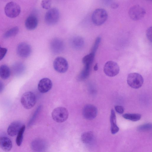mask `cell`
Listing matches in <instances>:
<instances>
[{
	"label": "cell",
	"instance_id": "6da1fadb",
	"mask_svg": "<svg viewBox=\"0 0 152 152\" xmlns=\"http://www.w3.org/2000/svg\"><path fill=\"white\" fill-rule=\"evenodd\" d=\"M107 17L108 14L106 10L102 8H98L92 13L91 20L94 25L100 26L106 22Z\"/></svg>",
	"mask_w": 152,
	"mask_h": 152
},
{
	"label": "cell",
	"instance_id": "7a4b0ae2",
	"mask_svg": "<svg viewBox=\"0 0 152 152\" xmlns=\"http://www.w3.org/2000/svg\"><path fill=\"white\" fill-rule=\"evenodd\" d=\"M51 116L53 119L56 122L62 123L65 121L69 116L67 109L63 107H58L55 108L52 111Z\"/></svg>",
	"mask_w": 152,
	"mask_h": 152
},
{
	"label": "cell",
	"instance_id": "3957f363",
	"mask_svg": "<svg viewBox=\"0 0 152 152\" xmlns=\"http://www.w3.org/2000/svg\"><path fill=\"white\" fill-rule=\"evenodd\" d=\"M20 102L26 109L33 107L36 102V97L34 94L31 91H28L24 93L21 96Z\"/></svg>",
	"mask_w": 152,
	"mask_h": 152
},
{
	"label": "cell",
	"instance_id": "277c9868",
	"mask_svg": "<svg viewBox=\"0 0 152 152\" xmlns=\"http://www.w3.org/2000/svg\"><path fill=\"white\" fill-rule=\"evenodd\" d=\"M127 82L130 87L134 89H137L142 86L143 79L142 77L139 73H132L128 75Z\"/></svg>",
	"mask_w": 152,
	"mask_h": 152
},
{
	"label": "cell",
	"instance_id": "5b68a950",
	"mask_svg": "<svg viewBox=\"0 0 152 152\" xmlns=\"http://www.w3.org/2000/svg\"><path fill=\"white\" fill-rule=\"evenodd\" d=\"M60 18L59 10L56 8L49 9L46 12L45 20L48 25L52 26L56 24Z\"/></svg>",
	"mask_w": 152,
	"mask_h": 152
},
{
	"label": "cell",
	"instance_id": "8992f818",
	"mask_svg": "<svg viewBox=\"0 0 152 152\" xmlns=\"http://www.w3.org/2000/svg\"><path fill=\"white\" fill-rule=\"evenodd\" d=\"M20 7L16 3L10 1L6 4L4 8L6 15L10 18H14L18 16L20 12Z\"/></svg>",
	"mask_w": 152,
	"mask_h": 152
},
{
	"label": "cell",
	"instance_id": "52a82bcc",
	"mask_svg": "<svg viewBox=\"0 0 152 152\" xmlns=\"http://www.w3.org/2000/svg\"><path fill=\"white\" fill-rule=\"evenodd\" d=\"M103 70L104 73L110 77H113L117 75L120 71L118 64L113 61H109L104 65Z\"/></svg>",
	"mask_w": 152,
	"mask_h": 152
},
{
	"label": "cell",
	"instance_id": "ba28073f",
	"mask_svg": "<svg viewBox=\"0 0 152 152\" xmlns=\"http://www.w3.org/2000/svg\"><path fill=\"white\" fill-rule=\"evenodd\" d=\"M145 13V9L138 5L132 7L129 11L130 17L134 20H137L141 19L144 17Z\"/></svg>",
	"mask_w": 152,
	"mask_h": 152
},
{
	"label": "cell",
	"instance_id": "9c48e42d",
	"mask_svg": "<svg viewBox=\"0 0 152 152\" xmlns=\"http://www.w3.org/2000/svg\"><path fill=\"white\" fill-rule=\"evenodd\" d=\"M54 68L57 72L60 73L65 72L68 68L67 60L64 58L58 57L56 58L53 62Z\"/></svg>",
	"mask_w": 152,
	"mask_h": 152
},
{
	"label": "cell",
	"instance_id": "30bf717a",
	"mask_svg": "<svg viewBox=\"0 0 152 152\" xmlns=\"http://www.w3.org/2000/svg\"><path fill=\"white\" fill-rule=\"evenodd\" d=\"M98 111L94 105L88 104L85 106L83 110V115L84 117L88 120H92L96 117Z\"/></svg>",
	"mask_w": 152,
	"mask_h": 152
},
{
	"label": "cell",
	"instance_id": "8fae6325",
	"mask_svg": "<svg viewBox=\"0 0 152 152\" xmlns=\"http://www.w3.org/2000/svg\"><path fill=\"white\" fill-rule=\"evenodd\" d=\"M17 52L18 55L20 57L26 58L31 54V48L30 46L27 43L22 42L17 47Z\"/></svg>",
	"mask_w": 152,
	"mask_h": 152
},
{
	"label": "cell",
	"instance_id": "7c38bea8",
	"mask_svg": "<svg viewBox=\"0 0 152 152\" xmlns=\"http://www.w3.org/2000/svg\"><path fill=\"white\" fill-rule=\"evenodd\" d=\"M64 43L60 39L54 38L50 42V49L54 54H58L61 53L64 50Z\"/></svg>",
	"mask_w": 152,
	"mask_h": 152
},
{
	"label": "cell",
	"instance_id": "4fadbf2b",
	"mask_svg": "<svg viewBox=\"0 0 152 152\" xmlns=\"http://www.w3.org/2000/svg\"><path fill=\"white\" fill-rule=\"evenodd\" d=\"M52 86V82L50 79L48 78H44L39 81L38 85V88L40 92L45 93L51 89Z\"/></svg>",
	"mask_w": 152,
	"mask_h": 152
},
{
	"label": "cell",
	"instance_id": "5bb4252c",
	"mask_svg": "<svg viewBox=\"0 0 152 152\" xmlns=\"http://www.w3.org/2000/svg\"><path fill=\"white\" fill-rule=\"evenodd\" d=\"M30 145L31 149L36 152L44 151L47 148L46 142L43 140L41 139L34 140L31 142Z\"/></svg>",
	"mask_w": 152,
	"mask_h": 152
},
{
	"label": "cell",
	"instance_id": "9a60e30c",
	"mask_svg": "<svg viewBox=\"0 0 152 152\" xmlns=\"http://www.w3.org/2000/svg\"><path fill=\"white\" fill-rule=\"evenodd\" d=\"M23 125L19 121H15L12 123L8 126L7 132L10 136L14 137L17 134Z\"/></svg>",
	"mask_w": 152,
	"mask_h": 152
},
{
	"label": "cell",
	"instance_id": "2e32d148",
	"mask_svg": "<svg viewBox=\"0 0 152 152\" xmlns=\"http://www.w3.org/2000/svg\"><path fill=\"white\" fill-rule=\"evenodd\" d=\"M38 20L36 16L33 14L30 15L26 18L25 22V26L28 30H32L35 29L37 26Z\"/></svg>",
	"mask_w": 152,
	"mask_h": 152
},
{
	"label": "cell",
	"instance_id": "e0dca14e",
	"mask_svg": "<svg viewBox=\"0 0 152 152\" xmlns=\"http://www.w3.org/2000/svg\"><path fill=\"white\" fill-rule=\"evenodd\" d=\"M12 142L11 140L6 137H0V148L6 152L10 151L12 148Z\"/></svg>",
	"mask_w": 152,
	"mask_h": 152
},
{
	"label": "cell",
	"instance_id": "ac0fdd59",
	"mask_svg": "<svg viewBox=\"0 0 152 152\" xmlns=\"http://www.w3.org/2000/svg\"><path fill=\"white\" fill-rule=\"evenodd\" d=\"M83 38L79 36L72 37L70 40V44L73 48L76 50H80L83 48L84 45Z\"/></svg>",
	"mask_w": 152,
	"mask_h": 152
},
{
	"label": "cell",
	"instance_id": "d6986e66",
	"mask_svg": "<svg viewBox=\"0 0 152 152\" xmlns=\"http://www.w3.org/2000/svg\"><path fill=\"white\" fill-rule=\"evenodd\" d=\"M110 120L111 133L113 134H115L119 131V128L117 125L116 115L113 109L111 110Z\"/></svg>",
	"mask_w": 152,
	"mask_h": 152
},
{
	"label": "cell",
	"instance_id": "ffe728a7",
	"mask_svg": "<svg viewBox=\"0 0 152 152\" xmlns=\"http://www.w3.org/2000/svg\"><path fill=\"white\" fill-rule=\"evenodd\" d=\"M12 69L14 74L17 76H19L23 74L24 72L26 67L23 63L21 62H17L13 65Z\"/></svg>",
	"mask_w": 152,
	"mask_h": 152
},
{
	"label": "cell",
	"instance_id": "44dd1931",
	"mask_svg": "<svg viewBox=\"0 0 152 152\" xmlns=\"http://www.w3.org/2000/svg\"><path fill=\"white\" fill-rule=\"evenodd\" d=\"M94 139L93 133L91 131H88L83 133L81 136V140L86 144H90L92 142Z\"/></svg>",
	"mask_w": 152,
	"mask_h": 152
},
{
	"label": "cell",
	"instance_id": "7402d4cb",
	"mask_svg": "<svg viewBox=\"0 0 152 152\" xmlns=\"http://www.w3.org/2000/svg\"><path fill=\"white\" fill-rule=\"evenodd\" d=\"M90 65H84V68L77 77L78 80H83L88 77L90 74Z\"/></svg>",
	"mask_w": 152,
	"mask_h": 152
},
{
	"label": "cell",
	"instance_id": "603a6c76",
	"mask_svg": "<svg viewBox=\"0 0 152 152\" xmlns=\"http://www.w3.org/2000/svg\"><path fill=\"white\" fill-rule=\"evenodd\" d=\"M10 75V70L8 66L3 65L0 66V77L3 79L9 78Z\"/></svg>",
	"mask_w": 152,
	"mask_h": 152
},
{
	"label": "cell",
	"instance_id": "cb8c5ba5",
	"mask_svg": "<svg viewBox=\"0 0 152 152\" xmlns=\"http://www.w3.org/2000/svg\"><path fill=\"white\" fill-rule=\"evenodd\" d=\"M123 117L125 119L136 121L140 119L141 116L139 114L126 113L123 115Z\"/></svg>",
	"mask_w": 152,
	"mask_h": 152
},
{
	"label": "cell",
	"instance_id": "d4e9b609",
	"mask_svg": "<svg viewBox=\"0 0 152 152\" xmlns=\"http://www.w3.org/2000/svg\"><path fill=\"white\" fill-rule=\"evenodd\" d=\"M25 129V126L23 125L17 134L16 142L18 146H20L22 143L23 139V135Z\"/></svg>",
	"mask_w": 152,
	"mask_h": 152
},
{
	"label": "cell",
	"instance_id": "484cf974",
	"mask_svg": "<svg viewBox=\"0 0 152 152\" xmlns=\"http://www.w3.org/2000/svg\"><path fill=\"white\" fill-rule=\"evenodd\" d=\"M18 31L19 28L18 27H14L6 32L4 35V37L5 38H8L15 36L18 34Z\"/></svg>",
	"mask_w": 152,
	"mask_h": 152
},
{
	"label": "cell",
	"instance_id": "4316f807",
	"mask_svg": "<svg viewBox=\"0 0 152 152\" xmlns=\"http://www.w3.org/2000/svg\"><path fill=\"white\" fill-rule=\"evenodd\" d=\"M95 54L91 53L83 57L82 59V62L84 65H91L94 57Z\"/></svg>",
	"mask_w": 152,
	"mask_h": 152
},
{
	"label": "cell",
	"instance_id": "83f0119b",
	"mask_svg": "<svg viewBox=\"0 0 152 152\" xmlns=\"http://www.w3.org/2000/svg\"><path fill=\"white\" fill-rule=\"evenodd\" d=\"M152 124L150 123L145 124L138 126L137 130L140 132L150 131L152 129Z\"/></svg>",
	"mask_w": 152,
	"mask_h": 152
},
{
	"label": "cell",
	"instance_id": "f1b7e54d",
	"mask_svg": "<svg viewBox=\"0 0 152 152\" xmlns=\"http://www.w3.org/2000/svg\"><path fill=\"white\" fill-rule=\"evenodd\" d=\"M41 5L42 7L46 10L50 9L51 5V0H42Z\"/></svg>",
	"mask_w": 152,
	"mask_h": 152
},
{
	"label": "cell",
	"instance_id": "f546056e",
	"mask_svg": "<svg viewBox=\"0 0 152 152\" xmlns=\"http://www.w3.org/2000/svg\"><path fill=\"white\" fill-rule=\"evenodd\" d=\"M101 40V38L100 37H99L97 38L92 48V51L91 53H93L95 54L97 49L99 45V44Z\"/></svg>",
	"mask_w": 152,
	"mask_h": 152
},
{
	"label": "cell",
	"instance_id": "4dcf8cb0",
	"mask_svg": "<svg viewBox=\"0 0 152 152\" xmlns=\"http://www.w3.org/2000/svg\"><path fill=\"white\" fill-rule=\"evenodd\" d=\"M41 106H39L37 108V109L36 111H35L34 113V114L32 118L31 119L30 121H29V122L28 124L29 126H31L34 122V120L36 118V117L38 115L39 112L40 110H41Z\"/></svg>",
	"mask_w": 152,
	"mask_h": 152
},
{
	"label": "cell",
	"instance_id": "1f68e13d",
	"mask_svg": "<svg viewBox=\"0 0 152 152\" xmlns=\"http://www.w3.org/2000/svg\"><path fill=\"white\" fill-rule=\"evenodd\" d=\"M7 52V48L1 47L0 46V61L4 57Z\"/></svg>",
	"mask_w": 152,
	"mask_h": 152
},
{
	"label": "cell",
	"instance_id": "d6a6232c",
	"mask_svg": "<svg viewBox=\"0 0 152 152\" xmlns=\"http://www.w3.org/2000/svg\"><path fill=\"white\" fill-rule=\"evenodd\" d=\"M152 27H149L146 31V35L148 39L151 42H152Z\"/></svg>",
	"mask_w": 152,
	"mask_h": 152
},
{
	"label": "cell",
	"instance_id": "836d02e7",
	"mask_svg": "<svg viewBox=\"0 0 152 152\" xmlns=\"http://www.w3.org/2000/svg\"><path fill=\"white\" fill-rule=\"evenodd\" d=\"M115 111L118 113L122 114L124 111V107L121 105H116L115 106Z\"/></svg>",
	"mask_w": 152,
	"mask_h": 152
},
{
	"label": "cell",
	"instance_id": "e575fe53",
	"mask_svg": "<svg viewBox=\"0 0 152 152\" xmlns=\"http://www.w3.org/2000/svg\"><path fill=\"white\" fill-rule=\"evenodd\" d=\"M119 5L118 3L116 2H113L111 4V7L113 9H115L118 7Z\"/></svg>",
	"mask_w": 152,
	"mask_h": 152
},
{
	"label": "cell",
	"instance_id": "d590c367",
	"mask_svg": "<svg viewBox=\"0 0 152 152\" xmlns=\"http://www.w3.org/2000/svg\"><path fill=\"white\" fill-rule=\"evenodd\" d=\"M4 88V84L2 81L0 80V93L3 91Z\"/></svg>",
	"mask_w": 152,
	"mask_h": 152
},
{
	"label": "cell",
	"instance_id": "8d00e7d4",
	"mask_svg": "<svg viewBox=\"0 0 152 152\" xmlns=\"http://www.w3.org/2000/svg\"><path fill=\"white\" fill-rule=\"evenodd\" d=\"M98 64L96 63V64L94 65V71H96L98 70Z\"/></svg>",
	"mask_w": 152,
	"mask_h": 152
}]
</instances>
